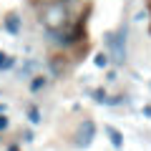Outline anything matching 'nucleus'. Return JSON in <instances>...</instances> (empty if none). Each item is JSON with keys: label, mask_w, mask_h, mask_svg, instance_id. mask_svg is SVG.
I'll return each instance as SVG.
<instances>
[{"label": "nucleus", "mask_w": 151, "mask_h": 151, "mask_svg": "<svg viewBox=\"0 0 151 151\" xmlns=\"http://www.w3.org/2000/svg\"><path fill=\"white\" fill-rule=\"evenodd\" d=\"M28 121H30V124H38V121H40V111H38L35 106L28 108Z\"/></svg>", "instance_id": "9"}, {"label": "nucleus", "mask_w": 151, "mask_h": 151, "mask_svg": "<svg viewBox=\"0 0 151 151\" xmlns=\"http://www.w3.org/2000/svg\"><path fill=\"white\" fill-rule=\"evenodd\" d=\"M106 134H108V139H111L113 149H121V146H124V136H121L119 131L113 129V126H106Z\"/></svg>", "instance_id": "7"}, {"label": "nucleus", "mask_w": 151, "mask_h": 151, "mask_svg": "<svg viewBox=\"0 0 151 151\" xmlns=\"http://www.w3.org/2000/svg\"><path fill=\"white\" fill-rule=\"evenodd\" d=\"M106 43L111 48L113 63L124 65L126 63V28H121L119 33H106Z\"/></svg>", "instance_id": "2"}, {"label": "nucleus", "mask_w": 151, "mask_h": 151, "mask_svg": "<svg viewBox=\"0 0 151 151\" xmlns=\"http://www.w3.org/2000/svg\"><path fill=\"white\" fill-rule=\"evenodd\" d=\"M3 111H5V103H0V113H3Z\"/></svg>", "instance_id": "13"}, {"label": "nucleus", "mask_w": 151, "mask_h": 151, "mask_svg": "<svg viewBox=\"0 0 151 151\" xmlns=\"http://www.w3.org/2000/svg\"><path fill=\"white\" fill-rule=\"evenodd\" d=\"M45 83H48L45 76H33L30 83H28V91H30V93H38V91H43V88H45Z\"/></svg>", "instance_id": "5"}, {"label": "nucleus", "mask_w": 151, "mask_h": 151, "mask_svg": "<svg viewBox=\"0 0 151 151\" xmlns=\"http://www.w3.org/2000/svg\"><path fill=\"white\" fill-rule=\"evenodd\" d=\"M93 65H96V68H106L108 65V55L106 53H96L93 55Z\"/></svg>", "instance_id": "8"}, {"label": "nucleus", "mask_w": 151, "mask_h": 151, "mask_svg": "<svg viewBox=\"0 0 151 151\" xmlns=\"http://www.w3.org/2000/svg\"><path fill=\"white\" fill-rule=\"evenodd\" d=\"M40 23L45 25V30H60L68 25V8L63 3H48L40 10Z\"/></svg>", "instance_id": "1"}, {"label": "nucleus", "mask_w": 151, "mask_h": 151, "mask_svg": "<svg viewBox=\"0 0 151 151\" xmlns=\"http://www.w3.org/2000/svg\"><path fill=\"white\" fill-rule=\"evenodd\" d=\"M8 126H10V119H8L5 113H0V134H3V131H8Z\"/></svg>", "instance_id": "11"}, {"label": "nucleus", "mask_w": 151, "mask_h": 151, "mask_svg": "<svg viewBox=\"0 0 151 151\" xmlns=\"http://www.w3.org/2000/svg\"><path fill=\"white\" fill-rule=\"evenodd\" d=\"M8 151H20V149H18L15 144H10V146H8Z\"/></svg>", "instance_id": "12"}, {"label": "nucleus", "mask_w": 151, "mask_h": 151, "mask_svg": "<svg viewBox=\"0 0 151 151\" xmlns=\"http://www.w3.org/2000/svg\"><path fill=\"white\" fill-rule=\"evenodd\" d=\"M93 139H96V124L93 121H83V124H78V129L73 134V146L76 149H88L93 144Z\"/></svg>", "instance_id": "3"}, {"label": "nucleus", "mask_w": 151, "mask_h": 151, "mask_svg": "<svg viewBox=\"0 0 151 151\" xmlns=\"http://www.w3.org/2000/svg\"><path fill=\"white\" fill-rule=\"evenodd\" d=\"M93 98H96V101H101V103H106V106H108V96H106V91H101V88H98V91H93Z\"/></svg>", "instance_id": "10"}, {"label": "nucleus", "mask_w": 151, "mask_h": 151, "mask_svg": "<svg viewBox=\"0 0 151 151\" xmlns=\"http://www.w3.org/2000/svg\"><path fill=\"white\" fill-rule=\"evenodd\" d=\"M3 28H5V33H10V35H18V33H20V28H23L20 13L10 10V13L5 15V20H3Z\"/></svg>", "instance_id": "4"}, {"label": "nucleus", "mask_w": 151, "mask_h": 151, "mask_svg": "<svg viewBox=\"0 0 151 151\" xmlns=\"http://www.w3.org/2000/svg\"><path fill=\"white\" fill-rule=\"evenodd\" d=\"M15 55H10V53H5V50H0V70H13L15 68Z\"/></svg>", "instance_id": "6"}]
</instances>
